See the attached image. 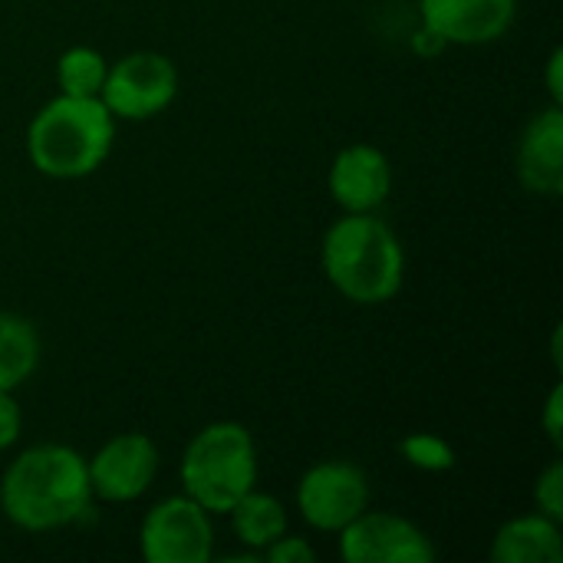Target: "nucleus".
Instances as JSON below:
<instances>
[{
  "label": "nucleus",
  "mask_w": 563,
  "mask_h": 563,
  "mask_svg": "<svg viewBox=\"0 0 563 563\" xmlns=\"http://www.w3.org/2000/svg\"><path fill=\"white\" fill-rule=\"evenodd\" d=\"M561 69H563V49H554L551 53V59H548V92H551V102H563V79H561Z\"/></svg>",
  "instance_id": "4be33fe9"
},
{
  "label": "nucleus",
  "mask_w": 563,
  "mask_h": 563,
  "mask_svg": "<svg viewBox=\"0 0 563 563\" xmlns=\"http://www.w3.org/2000/svg\"><path fill=\"white\" fill-rule=\"evenodd\" d=\"M300 518L327 534H340L353 518L369 508V478L360 465L327 459L310 465L297 485Z\"/></svg>",
  "instance_id": "0eeeda50"
},
{
  "label": "nucleus",
  "mask_w": 563,
  "mask_h": 563,
  "mask_svg": "<svg viewBox=\"0 0 563 563\" xmlns=\"http://www.w3.org/2000/svg\"><path fill=\"white\" fill-rule=\"evenodd\" d=\"M92 485L86 459L59 442L20 452L0 478V511L20 531H59L86 518Z\"/></svg>",
  "instance_id": "f257e3e1"
},
{
  "label": "nucleus",
  "mask_w": 563,
  "mask_h": 563,
  "mask_svg": "<svg viewBox=\"0 0 563 563\" xmlns=\"http://www.w3.org/2000/svg\"><path fill=\"white\" fill-rule=\"evenodd\" d=\"M228 518H231L234 538H238L244 548L261 551V554H264L280 534H287V511H284V505H280L274 495L257 492V488H251V492L228 511Z\"/></svg>",
  "instance_id": "2eb2a0df"
},
{
  "label": "nucleus",
  "mask_w": 563,
  "mask_h": 563,
  "mask_svg": "<svg viewBox=\"0 0 563 563\" xmlns=\"http://www.w3.org/2000/svg\"><path fill=\"white\" fill-rule=\"evenodd\" d=\"M541 426L548 432V439L554 442V449H561L563 442V386H554L548 402H544V416H541Z\"/></svg>",
  "instance_id": "412c9836"
},
{
  "label": "nucleus",
  "mask_w": 563,
  "mask_h": 563,
  "mask_svg": "<svg viewBox=\"0 0 563 563\" xmlns=\"http://www.w3.org/2000/svg\"><path fill=\"white\" fill-rule=\"evenodd\" d=\"M340 558L346 563H429L435 561V548L409 518L366 508L340 531Z\"/></svg>",
  "instance_id": "6e6552de"
},
{
  "label": "nucleus",
  "mask_w": 563,
  "mask_h": 563,
  "mask_svg": "<svg viewBox=\"0 0 563 563\" xmlns=\"http://www.w3.org/2000/svg\"><path fill=\"white\" fill-rule=\"evenodd\" d=\"M92 498L129 505L142 498L158 475V449L145 432H119L86 462Z\"/></svg>",
  "instance_id": "1a4fd4ad"
},
{
  "label": "nucleus",
  "mask_w": 563,
  "mask_h": 563,
  "mask_svg": "<svg viewBox=\"0 0 563 563\" xmlns=\"http://www.w3.org/2000/svg\"><path fill=\"white\" fill-rule=\"evenodd\" d=\"M320 264L333 290L360 307L389 303L406 280V251L376 211H343L323 234Z\"/></svg>",
  "instance_id": "f03ea898"
},
{
  "label": "nucleus",
  "mask_w": 563,
  "mask_h": 563,
  "mask_svg": "<svg viewBox=\"0 0 563 563\" xmlns=\"http://www.w3.org/2000/svg\"><path fill=\"white\" fill-rule=\"evenodd\" d=\"M181 488L211 515H228L257 488V445L247 426L221 419L195 432L181 455Z\"/></svg>",
  "instance_id": "20e7f679"
},
{
  "label": "nucleus",
  "mask_w": 563,
  "mask_h": 563,
  "mask_svg": "<svg viewBox=\"0 0 563 563\" xmlns=\"http://www.w3.org/2000/svg\"><path fill=\"white\" fill-rule=\"evenodd\" d=\"M20 429H23L20 406H16V399H13V393H3V389H0V452L10 449V445L20 439Z\"/></svg>",
  "instance_id": "aec40b11"
},
{
  "label": "nucleus",
  "mask_w": 563,
  "mask_h": 563,
  "mask_svg": "<svg viewBox=\"0 0 563 563\" xmlns=\"http://www.w3.org/2000/svg\"><path fill=\"white\" fill-rule=\"evenodd\" d=\"M327 188L346 214H373L393 191V165L383 148L353 142L336 152L327 172Z\"/></svg>",
  "instance_id": "9b49d317"
},
{
  "label": "nucleus",
  "mask_w": 563,
  "mask_h": 563,
  "mask_svg": "<svg viewBox=\"0 0 563 563\" xmlns=\"http://www.w3.org/2000/svg\"><path fill=\"white\" fill-rule=\"evenodd\" d=\"M534 501H538V511L563 521V465L561 462H551L538 482H534Z\"/></svg>",
  "instance_id": "a211bd4d"
},
{
  "label": "nucleus",
  "mask_w": 563,
  "mask_h": 563,
  "mask_svg": "<svg viewBox=\"0 0 563 563\" xmlns=\"http://www.w3.org/2000/svg\"><path fill=\"white\" fill-rule=\"evenodd\" d=\"M109 59L92 46H69L56 59V82L63 96H96L102 92Z\"/></svg>",
  "instance_id": "dca6fc26"
},
{
  "label": "nucleus",
  "mask_w": 563,
  "mask_h": 563,
  "mask_svg": "<svg viewBox=\"0 0 563 563\" xmlns=\"http://www.w3.org/2000/svg\"><path fill=\"white\" fill-rule=\"evenodd\" d=\"M115 119L96 96H56L26 125L30 165L56 181L92 175L112 152Z\"/></svg>",
  "instance_id": "7ed1b4c3"
},
{
  "label": "nucleus",
  "mask_w": 563,
  "mask_h": 563,
  "mask_svg": "<svg viewBox=\"0 0 563 563\" xmlns=\"http://www.w3.org/2000/svg\"><path fill=\"white\" fill-rule=\"evenodd\" d=\"M515 168L531 195L558 198L563 191V109L558 102L528 119L515 148Z\"/></svg>",
  "instance_id": "f8f14e48"
},
{
  "label": "nucleus",
  "mask_w": 563,
  "mask_h": 563,
  "mask_svg": "<svg viewBox=\"0 0 563 563\" xmlns=\"http://www.w3.org/2000/svg\"><path fill=\"white\" fill-rule=\"evenodd\" d=\"M419 16L439 43L485 46L511 30L518 0H419Z\"/></svg>",
  "instance_id": "9d476101"
},
{
  "label": "nucleus",
  "mask_w": 563,
  "mask_h": 563,
  "mask_svg": "<svg viewBox=\"0 0 563 563\" xmlns=\"http://www.w3.org/2000/svg\"><path fill=\"white\" fill-rule=\"evenodd\" d=\"M175 96H178V69L165 53L155 49H135L109 63L99 92L112 119H125V122H145L165 112L175 102Z\"/></svg>",
  "instance_id": "39448f33"
},
{
  "label": "nucleus",
  "mask_w": 563,
  "mask_h": 563,
  "mask_svg": "<svg viewBox=\"0 0 563 563\" xmlns=\"http://www.w3.org/2000/svg\"><path fill=\"white\" fill-rule=\"evenodd\" d=\"M40 366L36 327L10 310H0V389L16 393Z\"/></svg>",
  "instance_id": "4468645a"
},
{
  "label": "nucleus",
  "mask_w": 563,
  "mask_h": 563,
  "mask_svg": "<svg viewBox=\"0 0 563 563\" xmlns=\"http://www.w3.org/2000/svg\"><path fill=\"white\" fill-rule=\"evenodd\" d=\"M139 548L148 563H208L214 554V525L195 498L158 501L139 528Z\"/></svg>",
  "instance_id": "423d86ee"
},
{
  "label": "nucleus",
  "mask_w": 563,
  "mask_h": 563,
  "mask_svg": "<svg viewBox=\"0 0 563 563\" xmlns=\"http://www.w3.org/2000/svg\"><path fill=\"white\" fill-rule=\"evenodd\" d=\"M492 561L495 563H561L563 534L561 521L534 511L511 518L498 528L492 541Z\"/></svg>",
  "instance_id": "ddd939ff"
},
{
  "label": "nucleus",
  "mask_w": 563,
  "mask_h": 563,
  "mask_svg": "<svg viewBox=\"0 0 563 563\" xmlns=\"http://www.w3.org/2000/svg\"><path fill=\"white\" fill-rule=\"evenodd\" d=\"M264 561L267 563H313L317 561V551L310 548L307 538H290V534H280L267 551H264Z\"/></svg>",
  "instance_id": "6ab92c4d"
},
{
  "label": "nucleus",
  "mask_w": 563,
  "mask_h": 563,
  "mask_svg": "<svg viewBox=\"0 0 563 563\" xmlns=\"http://www.w3.org/2000/svg\"><path fill=\"white\" fill-rule=\"evenodd\" d=\"M399 455L412 465V468H419V472H432V475H439V472H449V468H455V449L442 439V435H435V432H412V435H406L402 442H399Z\"/></svg>",
  "instance_id": "f3484780"
}]
</instances>
